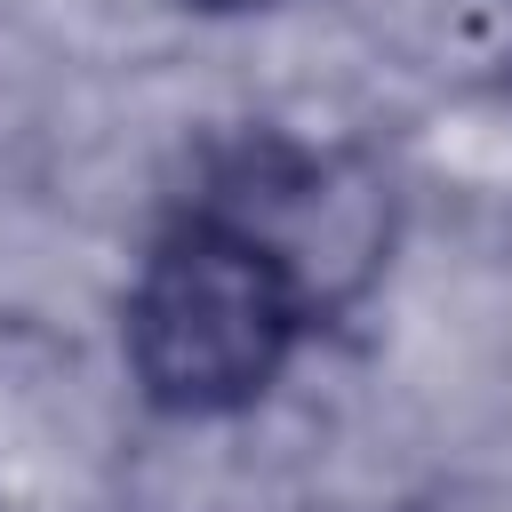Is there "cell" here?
Returning <instances> with one entry per match:
<instances>
[{"instance_id":"obj_1","label":"cell","mask_w":512,"mask_h":512,"mask_svg":"<svg viewBox=\"0 0 512 512\" xmlns=\"http://www.w3.org/2000/svg\"><path fill=\"white\" fill-rule=\"evenodd\" d=\"M304 320L320 312L304 304L288 264L200 200L152 240L128 288V376L168 416H232L288 368Z\"/></svg>"},{"instance_id":"obj_2","label":"cell","mask_w":512,"mask_h":512,"mask_svg":"<svg viewBox=\"0 0 512 512\" xmlns=\"http://www.w3.org/2000/svg\"><path fill=\"white\" fill-rule=\"evenodd\" d=\"M208 208H224L232 224H248L288 264V280L304 288L312 312L344 304L376 272V256H384V192L352 160L248 152L224 176V192H208Z\"/></svg>"},{"instance_id":"obj_3","label":"cell","mask_w":512,"mask_h":512,"mask_svg":"<svg viewBox=\"0 0 512 512\" xmlns=\"http://www.w3.org/2000/svg\"><path fill=\"white\" fill-rule=\"evenodd\" d=\"M192 8H272V0H192Z\"/></svg>"}]
</instances>
